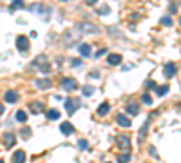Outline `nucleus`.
Returning <instances> with one entry per match:
<instances>
[{"label": "nucleus", "instance_id": "nucleus-23", "mask_svg": "<svg viewBox=\"0 0 181 163\" xmlns=\"http://www.w3.org/2000/svg\"><path fill=\"white\" fill-rule=\"evenodd\" d=\"M78 147H80L82 150H85V149H89V143H87V140H80V141H78Z\"/></svg>", "mask_w": 181, "mask_h": 163}, {"label": "nucleus", "instance_id": "nucleus-13", "mask_svg": "<svg viewBox=\"0 0 181 163\" xmlns=\"http://www.w3.org/2000/svg\"><path fill=\"white\" fill-rule=\"evenodd\" d=\"M78 51H80L82 56H89V54H90V45L89 44H80L78 45Z\"/></svg>", "mask_w": 181, "mask_h": 163}, {"label": "nucleus", "instance_id": "nucleus-9", "mask_svg": "<svg viewBox=\"0 0 181 163\" xmlns=\"http://www.w3.org/2000/svg\"><path fill=\"white\" fill-rule=\"evenodd\" d=\"M127 111H129L130 114H138V113H140V105L136 103V101H129V103H127Z\"/></svg>", "mask_w": 181, "mask_h": 163}, {"label": "nucleus", "instance_id": "nucleus-33", "mask_svg": "<svg viewBox=\"0 0 181 163\" xmlns=\"http://www.w3.org/2000/svg\"><path fill=\"white\" fill-rule=\"evenodd\" d=\"M0 163H4V161H2V159H0Z\"/></svg>", "mask_w": 181, "mask_h": 163}, {"label": "nucleus", "instance_id": "nucleus-8", "mask_svg": "<svg viewBox=\"0 0 181 163\" xmlns=\"http://www.w3.org/2000/svg\"><path fill=\"white\" fill-rule=\"evenodd\" d=\"M25 161V152L24 150H16L13 154V163H24Z\"/></svg>", "mask_w": 181, "mask_h": 163}, {"label": "nucleus", "instance_id": "nucleus-29", "mask_svg": "<svg viewBox=\"0 0 181 163\" xmlns=\"http://www.w3.org/2000/svg\"><path fill=\"white\" fill-rule=\"evenodd\" d=\"M78 65H82V60H74L73 62V67H78Z\"/></svg>", "mask_w": 181, "mask_h": 163}, {"label": "nucleus", "instance_id": "nucleus-2", "mask_svg": "<svg viewBox=\"0 0 181 163\" xmlns=\"http://www.w3.org/2000/svg\"><path fill=\"white\" fill-rule=\"evenodd\" d=\"M16 47H18V51L27 53V51H29V42H27V38H25V36H18V38H16Z\"/></svg>", "mask_w": 181, "mask_h": 163}, {"label": "nucleus", "instance_id": "nucleus-11", "mask_svg": "<svg viewBox=\"0 0 181 163\" xmlns=\"http://www.w3.org/2000/svg\"><path fill=\"white\" fill-rule=\"evenodd\" d=\"M16 100H18V92L16 91H7L6 92V101L7 103H15Z\"/></svg>", "mask_w": 181, "mask_h": 163}, {"label": "nucleus", "instance_id": "nucleus-16", "mask_svg": "<svg viewBox=\"0 0 181 163\" xmlns=\"http://www.w3.org/2000/svg\"><path fill=\"white\" fill-rule=\"evenodd\" d=\"M16 122H20V123L27 122V114H25V111H16Z\"/></svg>", "mask_w": 181, "mask_h": 163}, {"label": "nucleus", "instance_id": "nucleus-10", "mask_svg": "<svg viewBox=\"0 0 181 163\" xmlns=\"http://www.w3.org/2000/svg\"><path fill=\"white\" fill-rule=\"evenodd\" d=\"M121 62V56H120V54H109V56H107V64L109 65H118Z\"/></svg>", "mask_w": 181, "mask_h": 163}, {"label": "nucleus", "instance_id": "nucleus-19", "mask_svg": "<svg viewBox=\"0 0 181 163\" xmlns=\"http://www.w3.org/2000/svg\"><path fill=\"white\" fill-rule=\"evenodd\" d=\"M129 159H130V156H129V152H125V154H121V156H118V163H129Z\"/></svg>", "mask_w": 181, "mask_h": 163}, {"label": "nucleus", "instance_id": "nucleus-22", "mask_svg": "<svg viewBox=\"0 0 181 163\" xmlns=\"http://www.w3.org/2000/svg\"><path fill=\"white\" fill-rule=\"evenodd\" d=\"M4 141H6V143L11 147V145L15 143V138H13V134H6V136H4Z\"/></svg>", "mask_w": 181, "mask_h": 163}, {"label": "nucleus", "instance_id": "nucleus-7", "mask_svg": "<svg viewBox=\"0 0 181 163\" xmlns=\"http://www.w3.org/2000/svg\"><path fill=\"white\" fill-rule=\"evenodd\" d=\"M116 123L121 125V127H130V120L127 116H123V114H118L116 116Z\"/></svg>", "mask_w": 181, "mask_h": 163}, {"label": "nucleus", "instance_id": "nucleus-30", "mask_svg": "<svg viewBox=\"0 0 181 163\" xmlns=\"http://www.w3.org/2000/svg\"><path fill=\"white\" fill-rule=\"evenodd\" d=\"M149 154H152V156H156V149H154V147H150V149H149Z\"/></svg>", "mask_w": 181, "mask_h": 163}, {"label": "nucleus", "instance_id": "nucleus-3", "mask_svg": "<svg viewBox=\"0 0 181 163\" xmlns=\"http://www.w3.org/2000/svg\"><path fill=\"white\" fill-rule=\"evenodd\" d=\"M62 87L65 91H74V89H78V83L74 78H65V80H62Z\"/></svg>", "mask_w": 181, "mask_h": 163}, {"label": "nucleus", "instance_id": "nucleus-27", "mask_svg": "<svg viewBox=\"0 0 181 163\" xmlns=\"http://www.w3.org/2000/svg\"><path fill=\"white\" fill-rule=\"evenodd\" d=\"M22 132H24V138H29V136H31V131H29V129H24Z\"/></svg>", "mask_w": 181, "mask_h": 163}, {"label": "nucleus", "instance_id": "nucleus-1", "mask_svg": "<svg viewBox=\"0 0 181 163\" xmlns=\"http://www.w3.org/2000/svg\"><path fill=\"white\" fill-rule=\"evenodd\" d=\"M78 107H80V98H69V100H65V109H67L69 114H73Z\"/></svg>", "mask_w": 181, "mask_h": 163}, {"label": "nucleus", "instance_id": "nucleus-32", "mask_svg": "<svg viewBox=\"0 0 181 163\" xmlns=\"http://www.w3.org/2000/svg\"><path fill=\"white\" fill-rule=\"evenodd\" d=\"M179 26H181V18H179Z\"/></svg>", "mask_w": 181, "mask_h": 163}, {"label": "nucleus", "instance_id": "nucleus-15", "mask_svg": "<svg viewBox=\"0 0 181 163\" xmlns=\"http://www.w3.org/2000/svg\"><path fill=\"white\" fill-rule=\"evenodd\" d=\"M31 111H33V113H36V114H38V113H42V111H43V103H40V101L31 103Z\"/></svg>", "mask_w": 181, "mask_h": 163}, {"label": "nucleus", "instance_id": "nucleus-31", "mask_svg": "<svg viewBox=\"0 0 181 163\" xmlns=\"http://www.w3.org/2000/svg\"><path fill=\"white\" fill-rule=\"evenodd\" d=\"M2 113H4V107H2V105H0V114H2Z\"/></svg>", "mask_w": 181, "mask_h": 163}, {"label": "nucleus", "instance_id": "nucleus-18", "mask_svg": "<svg viewBox=\"0 0 181 163\" xmlns=\"http://www.w3.org/2000/svg\"><path fill=\"white\" fill-rule=\"evenodd\" d=\"M167 92H168V85H159V87L156 89V94H158V96H165Z\"/></svg>", "mask_w": 181, "mask_h": 163}, {"label": "nucleus", "instance_id": "nucleus-12", "mask_svg": "<svg viewBox=\"0 0 181 163\" xmlns=\"http://www.w3.org/2000/svg\"><path fill=\"white\" fill-rule=\"evenodd\" d=\"M78 27H80V29H85L83 33H98V27L93 26V24H80Z\"/></svg>", "mask_w": 181, "mask_h": 163}, {"label": "nucleus", "instance_id": "nucleus-24", "mask_svg": "<svg viewBox=\"0 0 181 163\" xmlns=\"http://www.w3.org/2000/svg\"><path fill=\"white\" fill-rule=\"evenodd\" d=\"M141 101L147 103V105H150V103H152V98H150L149 94H143V96H141Z\"/></svg>", "mask_w": 181, "mask_h": 163}, {"label": "nucleus", "instance_id": "nucleus-5", "mask_svg": "<svg viewBox=\"0 0 181 163\" xmlns=\"http://www.w3.org/2000/svg\"><path fill=\"white\" fill-rule=\"evenodd\" d=\"M163 71H165V76H167V78H172V76L177 73V67L170 62V64H167V65H165V69H163Z\"/></svg>", "mask_w": 181, "mask_h": 163}, {"label": "nucleus", "instance_id": "nucleus-25", "mask_svg": "<svg viewBox=\"0 0 181 163\" xmlns=\"http://www.w3.org/2000/svg\"><path fill=\"white\" fill-rule=\"evenodd\" d=\"M161 24H163V26H170V24H172V20H170L168 17H165V18H161Z\"/></svg>", "mask_w": 181, "mask_h": 163}, {"label": "nucleus", "instance_id": "nucleus-4", "mask_svg": "<svg viewBox=\"0 0 181 163\" xmlns=\"http://www.w3.org/2000/svg\"><path fill=\"white\" fill-rule=\"evenodd\" d=\"M118 145H120V149H123L125 152H129V149H130V140H129V136H118Z\"/></svg>", "mask_w": 181, "mask_h": 163}, {"label": "nucleus", "instance_id": "nucleus-17", "mask_svg": "<svg viewBox=\"0 0 181 163\" xmlns=\"http://www.w3.org/2000/svg\"><path fill=\"white\" fill-rule=\"evenodd\" d=\"M47 118L49 120H58L60 118V113L56 111V109H51V111H47Z\"/></svg>", "mask_w": 181, "mask_h": 163}, {"label": "nucleus", "instance_id": "nucleus-20", "mask_svg": "<svg viewBox=\"0 0 181 163\" xmlns=\"http://www.w3.org/2000/svg\"><path fill=\"white\" fill-rule=\"evenodd\" d=\"M49 85H51L49 80H36V87H43L45 89V87H49Z\"/></svg>", "mask_w": 181, "mask_h": 163}, {"label": "nucleus", "instance_id": "nucleus-26", "mask_svg": "<svg viewBox=\"0 0 181 163\" xmlns=\"http://www.w3.org/2000/svg\"><path fill=\"white\" fill-rule=\"evenodd\" d=\"M145 85H147V87H149V89H150V87H152V89H154V87H156V89H158V85H156V82H154V80H152V82H150V80H149V82H147V83H145Z\"/></svg>", "mask_w": 181, "mask_h": 163}, {"label": "nucleus", "instance_id": "nucleus-14", "mask_svg": "<svg viewBox=\"0 0 181 163\" xmlns=\"http://www.w3.org/2000/svg\"><path fill=\"white\" fill-rule=\"evenodd\" d=\"M109 109H111V105H109L107 101H103V103L98 107V111H96V113H98L100 116H103V114H107V113H109Z\"/></svg>", "mask_w": 181, "mask_h": 163}, {"label": "nucleus", "instance_id": "nucleus-21", "mask_svg": "<svg viewBox=\"0 0 181 163\" xmlns=\"http://www.w3.org/2000/svg\"><path fill=\"white\" fill-rule=\"evenodd\" d=\"M82 92H83L85 96H90V94H93V92H94V89H93V87H90V85H85V87L82 89Z\"/></svg>", "mask_w": 181, "mask_h": 163}, {"label": "nucleus", "instance_id": "nucleus-28", "mask_svg": "<svg viewBox=\"0 0 181 163\" xmlns=\"http://www.w3.org/2000/svg\"><path fill=\"white\" fill-rule=\"evenodd\" d=\"M20 6H22L20 0H15V2H13V8H20Z\"/></svg>", "mask_w": 181, "mask_h": 163}, {"label": "nucleus", "instance_id": "nucleus-6", "mask_svg": "<svg viewBox=\"0 0 181 163\" xmlns=\"http://www.w3.org/2000/svg\"><path fill=\"white\" fill-rule=\"evenodd\" d=\"M60 131H62V132H64L65 136H71V134L74 132V127H73V125H71L69 122H64V123L60 125Z\"/></svg>", "mask_w": 181, "mask_h": 163}]
</instances>
